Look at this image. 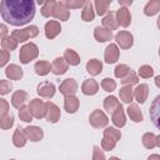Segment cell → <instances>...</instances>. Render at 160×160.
Segmentation results:
<instances>
[{"mask_svg":"<svg viewBox=\"0 0 160 160\" xmlns=\"http://www.w3.org/2000/svg\"><path fill=\"white\" fill-rule=\"evenodd\" d=\"M0 15L10 25H26L35 16V2L32 0H2L0 2Z\"/></svg>","mask_w":160,"mask_h":160,"instance_id":"6da1fadb","label":"cell"},{"mask_svg":"<svg viewBox=\"0 0 160 160\" xmlns=\"http://www.w3.org/2000/svg\"><path fill=\"white\" fill-rule=\"evenodd\" d=\"M39 55V48L34 42H28L20 48L19 59L21 64H29L34 59H36Z\"/></svg>","mask_w":160,"mask_h":160,"instance_id":"7a4b0ae2","label":"cell"},{"mask_svg":"<svg viewBox=\"0 0 160 160\" xmlns=\"http://www.w3.org/2000/svg\"><path fill=\"white\" fill-rule=\"evenodd\" d=\"M39 34V29L38 26L35 25H30L25 29H18V30H14L11 32V38L19 44V42H25L28 39H31V38H35L38 36Z\"/></svg>","mask_w":160,"mask_h":160,"instance_id":"3957f363","label":"cell"},{"mask_svg":"<svg viewBox=\"0 0 160 160\" xmlns=\"http://www.w3.org/2000/svg\"><path fill=\"white\" fill-rule=\"evenodd\" d=\"M89 122L95 129H102V128L108 126L109 119H108V116L105 115V112L102 110L95 109V110L91 111V114L89 116Z\"/></svg>","mask_w":160,"mask_h":160,"instance_id":"277c9868","label":"cell"},{"mask_svg":"<svg viewBox=\"0 0 160 160\" xmlns=\"http://www.w3.org/2000/svg\"><path fill=\"white\" fill-rule=\"evenodd\" d=\"M29 109L32 116L36 119H42L46 116V102L40 99H32L29 104Z\"/></svg>","mask_w":160,"mask_h":160,"instance_id":"5b68a950","label":"cell"},{"mask_svg":"<svg viewBox=\"0 0 160 160\" xmlns=\"http://www.w3.org/2000/svg\"><path fill=\"white\" fill-rule=\"evenodd\" d=\"M115 40H116V44L121 49H124V50L130 49L132 46V44H134V36H132V34L129 32V31H125V30L116 32Z\"/></svg>","mask_w":160,"mask_h":160,"instance_id":"8992f818","label":"cell"},{"mask_svg":"<svg viewBox=\"0 0 160 160\" xmlns=\"http://www.w3.org/2000/svg\"><path fill=\"white\" fill-rule=\"evenodd\" d=\"M79 86H78V82L75 79L72 78H68L65 79L60 86H59V91L64 95V96H70V95H75L76 91H78Z\"/></svg>","mask_w":160,"mask_h":160,"instance_id":"52a82bcc","label":"cell"},{"mask_svg":"<svg viewBox=\"0 0 160 160\" xmlns=\"http://www.w3.org/2000/svg\"><path fill=\"white\" fill-rule=\"evenodd\" d=\"M149 116L152 124L160 130V95H158L152 100L150 109H149Z\"/></svg>","mask_w":160,"mask_h":160,"instance_id":"ba28073f","label":"cell"},{"mask_svg":"<svg viewBox=\"0 0 160 160\" xmlns=\"http://www.w3.org/2000/svg\"><path fill=\"white\" fill-rule=\"evenodd\" d=\"M55 91H56V88L50 81H42L36 88V92L39 94V96L45 99H51L55 95Z\"/></svg>","mask_w":160,"mask_h":160,"instance_id":"9c48e42d","label":"cell"},{"mask_svg":"<svg viewBox=\"0 0 160 160\" xmlns=\"http://www.w3.org/2000/svg\"><path fill=\"white\" fill-rule=\"evenodd\" d=\"M52 16L60 21H66L70 18V12L69 9L65 6L64 1H55V6H54V12Z\"/></svg>","mask_w":160,"mask_h":160,"instance_id":"30bf717a","label":"cell"},{"mask_svg":"<svg viewBox=\"0 0 160 160\" xmlns=\"http://www.w3.org/2000/svg\"><path fill=\"white\" fill-rule=\"evenodd\" d=\"M119 55H120V50L118 48L116 44H112L110 42L106 49H105V52H104V59L108 64H115L118 60H119Z\"/></svg>","mask_w":160,"mask_h":160,"instance_id":"8fae6325","label":"cell"},{"mask_svg":"<svg viewBox=\"0 0 160 160\" xmlns=\"http://www.w3.org/2000/svg\"><path fill=\"white\" fill-rule=\"evenodd\" d=\"M60 109L56 104H54L52 101H48L46 102V116L45 119L49 121V122H58L60 120Z\"/></svg>","mask_w":160,"mask_h":160,"instance_id":"7c38bea8","label":"cell"},{"mask_svg":"<svg viewBox=\"0 0 160 160\" xmlns=\"http://www.w3.org/2000/svg\"><path fill=\"white\" fill-rule=\"evenodd\" d=\"M45 36L48 38V39H50V40H52V39H55L59 34H60V31H61V25H60V22L59 21H56V20H49L46 24H45Z\"/></svg>","mask_w":160,"mask_h":160,"instance_id":"4fadbf2b","label":"cell"},{"mask_svg":"<svg viewBox=\"0 0 160 160\" xmlns=\"http://www.w3.org/2000/svg\"><path fill=\"white\" fill-rule=\"evenodd\" d=\"M24 131H25V135H26L28 140L34 141V142L40 141V140L42 139V136H44L42 129L39 128V126H35V125H29V126H26V128L24 129Z\"/></svg>","mask_w":160,"mask_h":160,"instance_id":"5bb4252c","label":"cell"},{"mask_svg":"<svg viewBox=\"0 0 160 160\" xmlns=\"http://www.w3.org/2000/svg\"><path fill=\"white\" fill-rule=\"evenodd\" d=\"M116 20L119 22V25H121L122 28H128L131 22V15L130 11L128 10V8L125 6H120L119 10H116Z\"/></svg>","mask_w":160,"mask_h":160,"instance_id":"9a60e30c","label":"cell"},{"mask_svg":"<svg viewBox=\"0 0 160 160\" xmlns=\"http://www.w3.org/2000/svg\"><path fill=\"white\" fill-rule=\"evenodd\" d=\"M68 69H69V64L64 58H56L51 62V72L55 75H62L68 71Z\"/></svg>","mask_w":160,"mask_h":160,"instance_id":"2e32d148","label":"cell"},{"mask_svg":"<svg viewBox=\"0 0 160 160\" xmlns=\"http://www.w3.org/2000/svg\"><path fill=\"white\" fill-rule=\"evenodd\" d=\"M94 38L99 42H106L112 39V32L102 26H96L94 29Z\"/></svg>","mask_w":160,"mask_h":160,"instance_id":"e0dca14e","label":"cell"},{"mask_svg":"<svg viewBox=\"0 0 160 160\" xmlns=\"http://www.w3.org/2000/svg\"><path fill=\"white\" fill-rule=\"evenodd\" d=\"M80 106V100L75 96V95H70V96H65L64 99V108L69 114H74L79 110Z\"/></svg>","mask_w":160,"mask_h":160,"instance_id":"ac0fdd59","label":"cell"},{"mask_svg":"<svg viewBox=\"0 0 160 160\" xmlns=\"http://www.w3.org/2000/svg\"><path fill=\"white\" fill-rule=\"evenodd\" d=\"M111 121L112 124L116 126V128H122L125 126L126 124V118H125V112H124V109H122V105H120L111 115Z\"/></svg>","mask_w":160,"mask_h":160,"instance_id":"d6986e66","label":"cell"},{"mask_svg":"<svg viewBox=\"0 0 160 160\" xmlns=\"http://www.w3.org/2000/svg\"><path fill=\"white\" fill-rule=\"evenodd\" d=\"M5 75H6V78L10 79V80H20V79L22 78L24 72H22V69H21L19 65H16V64H10V65L5 69Z\"/></svg>","mask_w":160,"mask_h":160,"instance_id":"ffe728a7","label":"cell"},{"mask_svg":"<svg viewBox=\"0 0 160 160\" xmlns=\"http://www.w3.org/2000/svg\"><path fill=\"white\" fill-rule=\"evenodd\" d=\"M149 95V86L146 84H140L134 89V98L138 102L144 104Z\"/></svg>","mask_w":160,"mask_h":160,"instance_id":"44dd1931","label":"cell"},{"mask_svg":"<svg viewBox=\"0 0 160 160\" xmlns=\"http://www.w3.org/2000/svg\"><path fill=\"white\" fill-rule=\"evenodd\" d=\"M118 26H119V22H118V20H116V14L112 12V11L108 12V14L104 16V19H102V28H105V29L112 31V30H116Z\"/></svg>","mask_w":160,"mask_h":160,"instance_id":"7402d4cb","label":"cell"},{"mask_svg":"<svg viewBox=\"0 0 160 160\" xmlns=\"http://www.w3.org/2000/svg\"><path fill=\"white\" fill-rule=\"evenodd\" d=\"M81 91L85 95H95L99 91V84L94 79H88L81 85Z\"/></svg>","mask_w":160,"mask_h":160,"instance_id":"603a6c76","label":"cell"},{"mask_svg":"<svg viewBox=\"0 0 160 160\" xmlns=\"http://www.w3.org/2000/svg\"><path fill=\"white\" fill-rule=\"evenodd\" d=\"M26 100H28V92L24 90H16L11 96V104L16 109H20L21 106H24Z\"/></svg>","mask_w":160,"mask_h":160,"instance_id":"cb8c5ba5","label":"cell"},{"mask_svg":"<svg viewBox=\"0 0 160 160\" xmlns=\"http://www.w3.org/2000/svg\"><path fill=\"white\" fill-rule=\"evenodd\" d=\"M26 141H28V138L25 135L24 129H21L20 126L16 128V130L14 131V135H12V144H14V146L24 148L26 145Z\"/></svg>","mask_w":160,"mask_h":160,"instance_id":"d4e9b609","label":"cell"},{"mask_svg":"<svg viewBox=\"0 0 160 160\" xmlns=\"http://www.w3.org/2000/svg\"><path fill=\"white\" fill-rule=\"evenodd\" d=\"M86 71L91 76H96L102 71V62L98 59H90L86 62Z\"/></svg>","mask_w":160,"mask_h":160,"instance_id":"484cf974","label":"cell"},{"mask_svg":"<svg viewBox=\"0 0 160 160\" xmlns=\"http://www.w3.org/2000/svg\"><path fill=\"white\" fill-rule=\"evenodd\" d=\"M95 18V11H94V4L89 0L85 1L82 10H81V19L84 21H92Z\"/></svg>","mask_w":160,"mask_h":160,"instance_id":"4316f807","label":"cell"},{"mask_svg":"<svg viewBox=\"0 0 160 160\" xmlns=\"http://www.w3.org/2000/svg\"><path fill=\"white\" fill-rule=\"evenodd\" d=\"M128 115L129 118L134 121V122H141L144 120V116H142V112L140 110V108L136 105V104H130L128 106Z\"/></svg>","mask_w":160,"mask_h":160,"instance_id":"83f0119b","label":"cell"},{"mask_svg":"<svg viewBox=\"0 0 160 160\" xmlns=\"http://www.w3.org/2000/svg\"><path fill=\"white\" fill-rule=\"evenodd\" d=\"M34 70H35L36 75L45 76V75H48L51 71V64L49 61H45V60H39V61L35 62Z\"/></svg>","mask_w":160,"mask_h":160,"instance_id":"f1b7e54d","label":"cell"},{"mask_svg":"<svg viewBox=\"0 0 160 160\" xmlns=\"http://www.w3.org/2000/svg\"><path fill=\"white\" fill-rule=\"evenodd\" d=\"M64 59H65L66 62H68L69 65H71V66H76V65H79L80 61H81L79 54H78L75 50H72V49H66V50L64 51Z\"/></svg>","mask_w":160,"mask_h":160,"instance_id":"f546056e","label":"cell"},{"mask_svg":"<svg viewBox=\"0 0 160 160\" xmlns=\"http://www.w3.org/2000/svg\"><path fill=\"white\" fill-rule=\"evenodd\" d=\"M119 96H120V99L124 102H126V104L130 105L131 101H132V99H134V89L130 85H125V86H122L119 90Z\"/></svg>","mask_w":160,"mask_h":160,"instance_id":"4dcf8cb0","label":"cell"},{"mask_svg":"<svg viewBox=\"0 0 160 160\" xmlns=\"http://www.w3.org/2000/svg\"><path fill=\"white\" fill-rule=\"evenodd\" d=\"M159 11H160V0H150L144 8V14L148 16H154Z\"/></svg>","mask_w":160,"mask_h":160,"instance_id":"1f68e13d","label":"cell"},{"mask_svg":"<svg viewBox=\"0 0 160 160\" xmlns=\"http://www.w3.org/2000/svg\"><path fill=\"white\" fill-rule=\"evenodd\" d=\"M120 105H121V104L119 102V100H118L115 96H112V95L106 96V98L104 99V108H105V110H108V111L111 112V114H112Z\"/></svg>","mask_w":160,"mask_h":160,"instance_id":"d6a6232c","label":"cell"},{"mask_svg":"<svg viewBox=\"0 0 160 160\" xmlns=\"http://www.w3.org/2000/svg\"><path fill=\"white\" fill-rule=\"evenodd\" d=\"M110 2H111V0H95L94 6H95V10H96V14L100 15V16L105 15L108 12Z\"/></svg>","mask_w":160,"mask_h":160,"instance_id":"836d02e7","label":"cell"},{"mask_svg":"<svg viewBox=\"0 0 160 160\" xmlns=\"http://www.w3.org/2000/svg\"><path fill=\"white\" fill-rule=\"evenodd\" d=\"M130 72H131V69H130L126 64H119V65H116V68H115V70H114L115 78H118V79H120V80L125 79Z\"/></svg>","mask_w":160,"mask_h":160,"instance_id":"e575fe53","label":"cell"},{"mask_svg":"<svg viewBox=\"0 0 160 160\" xmlns=\"http://www.w3.org/2000/svg\"><path fill=\"white\" fill-rule=\"evenodd\" d=\"M141 141L146 149H154L156 146V135L152 132H145L141 138Z\"/></svg>","mask_w":160,"mask_h":160,"instance_id":"d590c367","label":"cell"},{"mask_svg":"<svg viewBox=\"0 0 160 160\" xmlns=\"http://www.w3.org/2000/svg\"><path fill=\"white\" fill-rule=\"evenodd\" d=\"M104 136L105 138H109V139H111V140H114V141L118 142L121 139V132L116 128H111L110 126V128H106L104 130Z\"/></svg>","mask_w":160,"mask_h":160,"instance_id":"8d00e7d4","label":"cell"},{"mask_svg":"<svg viewBox=\"0 0 160 160\" xmlns=\"http://www.w3.org/2000/svg\"><path fill=\"white\" fill-rule=\"evenodd\" d=\"M54 6H55V1L54 0H50V1H46L42 4V8H41V15L44 18H50L52 16V12H54Z\"/></svg>","mask_w":160,"mask_h":160,"instance_id":"74e56055","label":"cell"},{"mask_svg":"<svg viewBox=\"0 0 160 160\" xmlns=\"http://www.w3.org/2000/svg\"><path fill=\"white\" fill-rule=\"evenodd\" d=\"M1 48L5 49V50H8V51L9 50L12 51V50H15L18 48V42L11 38V35H8L6 38H4L1 40Z\"/></svg>","mask_w":160,"mask_h":160,"instance_id":"f35d334b","label":"cell"},{"mask_svg":"<svg viewBox=\"0 0 160 160\" xmlns=\"http://www.w3.org/2000/svg\"><path fill=\"white\" fill-rule=\"evenodd\" d=\"M19 118H20V120H22V121H25V122H30V121H32V114H31V111H30V109H29V106H21L20 109H19Z\"/></svg>","mask_w":160,"mask_h":160,"instance_id":"ab89813d","label":"cell"},{"mask_svg":"<svg viewBox=\"0 0 160 160\" xmlns=\"http://www.w3.org/2000/svg\"><path fill=\"white\" fill-rule=\"evenodd\" d=\"M101 88L108 92H112L116 89V82L111 78H104L101 80Z\"/></svg>","mask_w":160,"mask_h":160,"instance_id":"60d3db41","label":"cell"},{"mask_svg":"<svg viewBox=\"0 0 160 160\" xmlns=\"http://www.w3.org/2000/svg\"><path fill=\"white\" fill-rule=\"evenodd\" d=\"M14 125V116L11 114H8L4 118H0V128L2 130H8Z\"/></svg>","mask_w":160,"mask_h":160,"instance_id":"b9f144b4","label":"cell"},{"mask_svg":"<svg viewBox=\"0 0 160 160\" xmlns=\"http://www.w3.org/2000/svg\"><path fill=\"white\" fill-rule=\"evenodd\" d=\"M139 75H140V78L149 79L154 75V69L150 65H141L139 68Z\"/></svg>","mask_w":160,"mask_h":160,"instance_id":"7bdbcfd3","label":"cell"},{"mask_svg":"<svg viewBox=\"0 0 160 160\" xmlns=\"http://www.w3.org/2000/svg\"><path fill=\"white\" fill-rule=\"evenodd\" d=\"M121 81V84L125 86V85H130V86H132V85H135V84H138V81H139V78H138V75L134 72V71H131L125 79H122V80H120Z\"/></svg>","mask_w":160,"mask_h":160,"instance_id":"ee69618b","label":"cell"},{"mask_svg":"<svg viewBox=\"0 0 160 160\" xmlns=\"http://www.w3.org/2000/svg\"><path fill=\"white\" fill-rule=\"evenodd\" d=\"M116 146V141H114V140H111V139H109V138H102V140H101V149L102 150H105V151H111V150H114V148Z\"/></svg>","mask_w":160,"mask_h":160,"instance_id":"f6af8a7d","label":"cell"},{"mask_svg":"<svg viewBox=\"0 0 160 160\" xmlns=\"http://www.w3.org/2000/svg\"><path fill=\"white\" fill-rule=\"evenodd\" d=\"M64 4L68 9H80L84 6L85 0H64Z\"/></svg>","mask_w":160,"mask_h":160,"instance_id":"bcb514c9","label":"cell"},{"mask_svg":"<svg viewBox=\"0 0 160 160\" xmlns=\"http://www.w3.org/2000/svg\"><path fill=\"white\" fill-rule=\"evenodd\" d=\"M11 89H12V85H11L10 81H8V80H0V94L1 95L9 94Z\"/></svg>","mask_w":160,"mask_h":160,"instance_id":"7dc6e473","label":"cell"},{"mask_svg":"<svg viewBox=\"0 0 160 160\" xmlns=\"http://www.w3.org/2000/svg\"><path fill=\"white\" fill-rule=\"evenodd\" d=\"M92 160H106L102 149H100L98 145L92 148Z\"/></svg>","mask_w":160,"mask_h":160,"instance_id":"c3c4849f","label":"cell"},{"mask_svg":"<svg viewBox=\"0 0 160 160\" xmlns=\"http://www.w3.org/2000/svg\"><path fill=\"white\" fill-rule=\"evenodd\" d=\"M9 112V104L5 99H0V118L6 116Z\"/></svg>","mask_w":160,"mask_h":160,"instance_id":"681fc988","label":"cell"},{"mask_svg":"<svg viewBox=\"0 0 160 160\" xmlns=\"http://www.w3.org/2000/svg\"><path fill=\"white\" fill-rule=\"evenodd\" d=\"M0 55H1V59H0V60H1V61H0V66L4 68V66L8 64L9 59H10V52H9L8 50H5V49H1Z\"/></svg>","mask_w":160,"mask_h":160,"instance_id":"f907efd6","label":"cell"},{"mask_svg":"<svg viewBox=\"0 0 160 160\" xmlns=\"http://www.w3.org/2000/svg\"><path fill=\"white\" fill-rule=\"evenodd\" d=\"M0 29H1V35H0V39L2 40L4 38H6V36H8V35H6V34H8V28H6V25L1 24V25H0Z\"/></svg>","mask_w":160,"mask_h":160,"instance_id":"816d5d0a","label":"cell"},{"mask_svg":"<svg viewBox=\"0 0 160 160\" xmlns=\"http://www.w3.org/2000/svg\"><path fill=\"white\" fill-rule=\"evenodd\" d=\"M119 4L122 5V6H124V5H125V6H126V5H131V4H132V0H119Z\"/></svg>","mask_w":160,"mask_h":160,"instance_id":"f5cc1de1","label":"cell"},{"mask_svg":"<svg viewBox=\"0 0 160 160\" xmlns=\"http://www.w3.org/2000/svg\"><path fill=\"white\" fill-rule=\"evenodd\" d=\"M148 160H160V155H158V154H152V155H150V156L148 158Z\"/></svg>","mask_w":160,"mask_h":160,"instance_id":"db71d44e","label":"cell"},{"mask_svg":"<svg viewBox=\"0 0 160 160\" xmlns=\"http://www.w3.org/2000/svg\"><path fill=\"white\" fill-rule=\"evenodd\" d=\"M155 85H156L158 88H160V75L155 76Z\"/></svg>","mask_w":160,"mask_h":160,"instance_id":"11a10c76","label":"cell"},{"mask_svg":"<svg viewBox=\"0 0 160 160\" xmlns=\"http://www.w3.org/2000/svg\"><path fill=\"white\" fill-rule=\"evenodd\" d=\"M156 146H159V148H160V135H158V136H156Z\"/></svg>","mask_w":160,"mask_h":160,"instance_id":"9f6ffc18","label":"cell"},{"mask_svg":"<svg viewBox=\"0 0 160 160\" xmlns=\"http://www.w3.org/2000/svg\"><path fill=\"white\" fill-rule=\"evenodd\" d=\"M109 160H120V159H119V158H116V156H111Z\"/></svg>","mask_w":160,"mask_h":160,"instance_id":"6f0895ef","label":"cell"},{"mask_svg":"<svg viewBox=\"0 0 160 160\" xmlns=\"http://www.w3.org/2000/svg\"><path fill=\"white\" fill-rule=\"evenodd\" d=\"M156 24H158V28H159V29H160V16H159V18H158V22H156Z\"/></svg>","mask_w":160,"mask_h":160,"instance_id":"680465c9","label":"cell"},{"mask_svg":"<svg viewBox=\"0 0 160 160\" xmlns=\"http://www.w3.org/2000/svg\"><path fill=\"white\" fill-rule=\"evenodd\" d=\"M159 55H160V49H159Z\"/></svg>","mask_w":160,"mask_h":160,"instance_id":"91938a15","label":"cell"},{"mask_svg":"<svg viewBox=\"0 0 160 160\" xmlns=\"http://www.w3.org/2000/svg\"><path fill=\"white\" fill-rule=\"evenodd\" d=\"M11 160H14V159H11Z\"/></svg>","mask_w":160,"mask_h":160,"instance_id":"94428289","label":"cell"}]
</instances>
